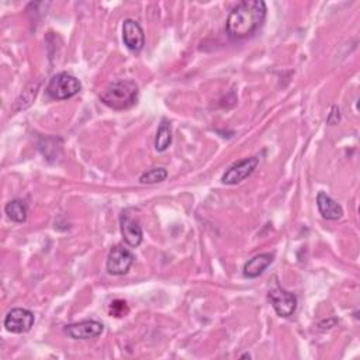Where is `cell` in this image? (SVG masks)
<instances>
[{"mask_svg": "<svg viewBox=\"0 0 360 360\" xmlns=\"http://www.w3.org/2000/svg\"><path fill=\"white\" fill-rule=\"evenodd\" d=\"M339 121H341V113H339V109H338L337 106H334V107L331 109V113H330L328 118H326V123L331 124V125H335V124H338Z\"/></svg>", "mask_w": 360, "mask_h": 360, "instance_id": "17", "label": "cell"}, {"mask_svg": "<svg viewBox=\"0 0 360 360\" xmlns=\"http://www.w3.org/2000/svg\"><path fill=\"white\" fill-rule=\"evenodd\" d=\"M5 213L14 222H24L27 220V206L21 200H12L6 204Z\"/></svg>", "mask_w": 360, "mask_h": 360, "instance_id": "14", "label": "cell"}, {"mask_svg": "<svg viewBox=\"0 0 360 360\" xmlns=\"http://www.w3.org/2000/svg\"><path fill=\"white\" fill-rule=\"evenodd\" d=\"M317 206L321 213V215L325 220L330 221H337L343 217V209L339 203H337L332 198H330L328 194L319 191L317 195Z\"/></svg>", "mask_w": 360, "mask_h": 360, "instance_id": "11", "label": "cell"}, {"mask_svg": "<svg viewBox=\"0 0 360 360\" xmlns=\"http://www.w3.org/2000/svg\"><path fill=\"white\" fill-rule=\"evenodd\" d=\"M123 41L131 52H140L144 48L145 34L138 21L133 19L123 21Z\"/></svg>", "mask_w": 360, "mask_h": 360, "instance_id": "8", "label": "cell"}, {"mask_svg": "<svg viewBox=\"0 0 360 360\" xmlns=\"http://www.w3.org/2000/svg\"><path fill=\"white\" fill-rule=\"evenodd\" d=\"M251 357H252V356H251L249 353H244V354L241 356V359H251Z\"/></svg>", "mask_w": 360, "mask_h": 360, "instance_id": "18", "label": "cell"}, {"mask_svg": "<svg viewBox=\"0 0 360 360\" xmlns=\"http://www.w3.org/2000/svg\"><path fill=\"white\" fill-rule=\"evenodd\" d=\"M120 228H121V235L128 246L137 248L142 244V240H144L142 228L136 218H133L128 214V211H124L121 214Z\"/></svg>", "mask_w": 360, "mask_h": 360, "instance_id": "10", "label": "cell"}, {"mask_svg": "<svg viewBox=\"0 0 360 360\" xmlns=\"http://www.w3.org/2000/svg\"><path fill=\"white\" fill-rule=\"evenodd\" d=\"M266 3L262 0H244L228 14L225 30L234 41L251 39L264 25L266 19Z\"/></svg>", "mask_w": 360, "mask_h": 360, "instance_id": "1", "label": "cell"}, {"mask_svg": "<svg viewBox=\"0 0 360 360\" xmlns=\"http://www.w3.org/2000/svg\"><path fill=\"white\" fill-rule=\"evenodd\" d=\"M269 300L279 317L288 318L297 310V297L282 287H275L269 291Z\"/></svg>", "mask_w": 360, "mask_h": 360, "instance_id": "5", "label": "cell"}, {"mask_svg": "<svg viewBox=\"0 0 360 360\" xmlns=\"http://www.w3.org/2000/svg\"><path fill=\"white\" fill-rule=\"evenodd\" d=\"M257 165H259V158L256 156H251L244 160H240L222 175L221 180L224 184H230V186L238 184L246 178H249L255 172Z\"/></svg>", "mask_w": 360, "mask_h": 360, "instance_id": "7", "label": "cell"}, {"mask_svg": "<svg viewBox=\"0 0 360 360\" xmlns=\"http://www.w3.org/2000/svg\"><path fill=\"white\" fill-rule=\"evenodd\" d=\"M127 303L125 301H114L112 303V314L116 317H123L127 313Z\"/></svg>", "mask_w": 360, "mask_h": 360, "instance_id": "16", "label": "cell"}, {"mask_svg": "<svg viewBox=\"0 0 360 360\" xmlns=\"http://www.w3.org/2000/svg\"><path fill=\"white\" fill-rule=\"evenodd\" d=\"M34 325V314L25 308H13L5 318V328L12 334H25Z\"/></svg>", "mask_w": 360, "mask_h": 360, "instance_id": "6", "label": "cell"}, {"mask_svg": "<svg viewBox=\"0 0 360 360\" xmlns=\"http://www.w3.org/2000/svg\"><path fill=\"white\" fill-rule=\"evenodd\" d=\"M171 144H172V127L167 118H163L156 131L155 149L158 152H163L171 147Z\"/></svg>", "mask_w": 360, "mask_h": 360, "instance_id": "13", "label": "cell"}, {"mask_svg": "<svg viewBox=\"0 0 360 360\" xmlns=\"http://www.w3.org/2000/svg\"><path fill=\"white\" fill-rule=\"evenodd\" d=\"M167 178H168V171L165 168H152L141 175L140 183L155 184V183H160L163 180H167Z\"/></svg>", "mask_w": 360, "mask_h": 360, "instance_id": "15", "label": "cell"}, {"mask_svg": "<svg viewBox=\"0 0 360 360\" xmlns=\"http://www.w3.org/2000/svg\"><path fill=\"white\" fill-rule=\"evenodd\" d=\"M273 259H275V255L269 253V252L253 256L252 259H249L246 262L245 266H244V276L248 277V279L259 277L272 265Z\"/></svg>", "mask_w": 360, "mask_h": 360, "instance_id": "12", "label": "cell"}, {"mask_svg": "<svg viewBox=\"0 0 360 360\" xmlns=\"http://www.w3.org/2000/svg\"><path fill=\"white\" fill-rule=\"evenodd\" d=\"M105 331L103 324L97 321H82L76 324H71L68 326H65V334H67L72 339H93L102 335Z\"/></svg>", "mask_w": 360, "mask_h": 360, "instance_id": "9", "label": "cell"}, {"mask_svg": "<svg viewBox=\"0 0 360 360\" xmlns=\"http://www.w3.org/2000/svg\"><path fill=\"white\" fill-rule=\"evenodd\" d=\"M134 260L136 257L128 248H125L124 245H116L112 248L107 256V273L113 276H123L129 271L131 266H133Z\"/></svg>", "mask_w": 360, "mask_h": 360, "instance_id": "4", "label": "cell"}, {"mask_svg": "<svg viewBox=\"0 0 360 360\" xmlns=\"http://www.w3.org/2000/svg\"><path fill=\"white\" fill-rule=\"evenodd\" d=\"M140 96L138 85L134 81L121 79L110 83L100 94L103 105L113 110H125L133 107Z\"/></svg>", "mask_w": 360, "mask_h": 360, "instance_id": "2", "label": "cell"}, {"mask_svg": "<svg viewBox=\"0 0 360 360\" xmlns=\"http://www.w3.org/2000/svg\"><path fill=\"white\" fill-rule=\"evenodd\" d=\"M81 89L82 85L78 78L67 72H61L50 79L47 93L54 100H68L71 97L76 96Z\"/></svg>", "mask_w": 360, "mask_h": 360, "instance_id": "3", "label": "cell"}]
</instances>
